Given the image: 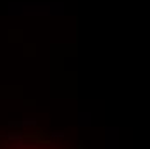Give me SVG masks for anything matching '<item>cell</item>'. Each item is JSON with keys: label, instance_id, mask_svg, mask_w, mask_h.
Returning a JSON list of instances; mask_svg holds the SVG:
<instances>
[{"label": "cell", "instance_id": "cell-1", "mask_svg": "<svg viewBox=\"0 0 150 149\" xmlns=\"http://www.w3.org/2000/svg\"><path fill=\"white\" fill-rule=\"evenodd\" d=\"M23 139V134L21 132H14V134H9V140H19Z\"/></svg>", "mask_w": 150, "mask_h": 149}]
</instances>
